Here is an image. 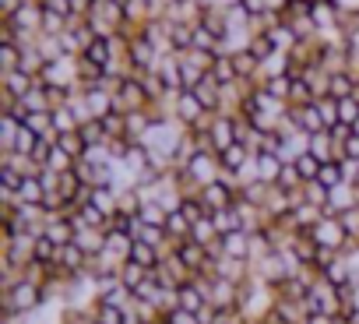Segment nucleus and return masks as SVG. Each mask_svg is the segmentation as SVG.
I'll return each instance as SVG.
<instances>
[{
  "label": "nucleus",
  "mask_w": 359,
  "mask_h": 324,
  "mask_svg": "<svg viewBox=\"0 0 359 324\" xmlns=\"http://www.w3.org/2000/svg\"><path fill=\"white\" fill-rule=\"evenodd\" d=\"M116 198H120V191H113V187H95L88 205H95L102 215H109V219H113V215H116Z\"/></svg>",
  "instance_id": "obj_29"
},
{
  "label": "nucleus",
  "mask_w": 359,
  "mask_h": 324,
  "mask_svg": "<svg viewBox=\"0 0 359 324\" xmlns=\"http://www.w3.org/2000/svg\"><path fill=\"white\" fill-rule=\"evenodd\" d=\"M137 219H141L144 226H165V222H169V208L158 205V201H144L141 212H137Z\"/></svg>",
  "instance_id": "obj_31"
},
{
  "label": "nucleus",
  "mask_w": 359,
  "mask_h": 324,
  "mask_svg": "<svg viewBox=\"0 0 359 324\" xmlns=\"http://www.w3.org/2000/svg\"><path fill=\"white\" fill-rule=\"evenodd\" d=\"M310 240H313L317 247H327V250H338V254H341V247L348 243V233H345V226H341L338 215H324V219L310 229Z\"/></svg>",
  "instance_id": "obj_3"
},
{
  "label": "nucleus",
  "mask_w": 359,
  "mask_h": 324,
  "mask_svg": "<svg viewBox=\"0 0 359 324\" xmlns=\"http://www.w3.org/2000/svg\"><path fill=\"white\" fill-rule=\"evenodd\" d=\"M320 219H324V212L303 201V205H296V208L285 215V222H278V226H285L289 233H310V229H313Z\"/></svg>",
  "instance_id": "obj_8"
},
{
  "label": "nucleus",
  "mask_w": 359,
  "mask_h": 324,
  "mask_svg": "<svg viewBox=\"0 0 359 324\" xmlns=\"http://www.w3.org/2000/svg\"><path fill=\"white\" fill-rule=\"evenodd\" d=\"M180 212H184V215H187L191 222H198V219H205V215H208L198 194H194V198H184V201H180Z\"/></svg>",
  "instance_id": "obj_46"
},
{
  "label": "nucleus",
  "mask_w": 359,
  "mask_h": 324,
  "mask_svg": "<svg viewBox=\"0 0 359 324\" xmlns=\"http://www.w3.org/2000/svg\"><path fill=\"white\" fill-rule=\"evenodd\" d=\"M57 264L74 278V275H81V271H88V264H92V257L78 247V243H67V247H60V257H57Z\"/></svg>",
  "instance_id": "obj_13"
},
{
  "label": "nucleus",
  "mask_w": 359,
  "mask_h": 324,
  "mask_svg": "<svg viewBox=\"0 0 359 324\" xmlns=\"http://www.w3.org/2000/svg\"><path fill=\"white\" fill-rule=\"evenodd\" d=\"M254 158V151L243 144V141H236V144H229L222 155H219V162H222V173H243V166H247V162Z\"/></svg>",
  "instance_id": "obj_15"
},
{
  "label": "nucleus",
  "mask_w": 359,
  "mask_h": 324,
  "mask_svg": "<svg viewBox=\"0 0 359 324\" xmlns=\"http://www.w3.org/2000/svg\"><path fill=\"white\" fill-rule=\"evenodd\" d=\"M184 173H187L198 187H205V184H215V180L222 177V162H219L215 151H201V155L191 158V166H187Z\"/></svg>",
  "instance_id": "obj_5"
},
{
  "label": "nucleus",
  "mask_w": 359,
  "mask_h": 324,
  "mask_svg": "<svg viewBox=\"0 0 359 324\" xmlns=\"http://www.w3.org/2000/svg\"><path fill=\"white\" fill-rule=\"evenodd\" d=\"M95 324H127V310H116V306H99L95 303Z\"/></svg>",
  "instance_id": "obj_42"
},
{
  "label": "nucleus",
  "mask_w": 359,
  "mask_h": 324,
  "mask_svg": "<svg viewBox=\"0 0 359 324\" xmlns=\"http://www.w3.org/2000/svg\"><path fill=\"white\" fill-rule=\"evenodd\" d=\"M261 88H264L271 99H278V102H289L292 78H289V74H275V78H264V81H261Z\"/></svg>",
  "instance_id": "obj_30"
},
{
  "label": "nucleus",
  "mask_w": 359,
  "mask_h": 324,
  "mask_svg": "<svg viewBox=\"0 0 359 324\" xmlns=\"http://www.w3.org/2000/svg\"><path fill=\"white\" fill-rule=\"evenodd\" d=\"M102 127H106L109 141H116V137H127V113H120V109L106 113V116H102Z\"/></svg>",
  "instance_id": "obj_38"
},
{
  "label": "nucleus",
  "mask_w": 359,
  "mask_h": 324,
  "mask_svg": "<svg viewBox=\"0 0 359 324\" xmlns=\"http://www.w3.org/2000/svg\"><path fill=\"white\" fill-rule=\"evenodd\" d=\"M303 324H338V317H331V313H310Z\"/></svg>",
  "instance_id": "obj_49"
},
{
  "label": "nucleus",
  "mask_w": 359,
  "mask_h": 324,
  "mask_svg": "<svg viewBox=\"0 0 359 324\" xmlns=\"http://www.w3.org/2000/svg\"><path fill=\"white\" fill-rule=\"evenodd\" d=\"M191 229H194V222L184 215V212H169V222H165V233H169V240L172 243H180V240H191Z\"/></svg>",
  "instance_id": "obj_25"
},
{
  "label": "nucleus",
  "mask_w": 359,
  "mask_h": 324,
  "mask_svg": "<svg viewBox=\"0 0 359 324\" xmlns=\"http://www.w3.org/2000/svg\"><path fill=\"white\" fill-rule=\"evenodd\" d=\"M162 250L158 247H151V243H141V240H134V247H130V261L134 264H141V268H148V271H155L158 264H162Z\"/></svg>",
  "instance_id": "obj_20"
},
{
  "label": "nucleus",
  "mask_w": 359,
  "mask_h": 324,
  "mask_svg": "<svg viewBox=\"0 0 359 324\" xmlns=\"http://www.w3.org/2000/svg\"><path fill=\"white\" fill-rule=\"evenodd\" d=\"M18 130H22V123L15 120V116H0V151H11L15 148V137H18Z\"/></svg>",
  "instance_id": "obj_34"
},
{
  "label": "nucleus",
  "mask_w": 359,
  "mask_h": 324,
  "mask_svg": "<svg viewBox=\"0 0 359 324\" xmlns=\"http://www.w3.org/2000/svg\"><path fill=\"white\" fill-rule=\"evenodd\" d=\"M338 120L348 123V127L359 120V99H355V95H352V99H338Z\"/></svg>",
  "instance_id": "obj_44"
},
{
  "label": "nucleus",
  "mask_w": 359,
  "mask_h": 324,
  "mask_svg": "<svg viewBox=\"0 0 359 324\" xmlns=\"http://www.w3.org/2000/svg\"><path fill=\"white\" fill-rule=\"evenodd\" d=\"M25 127H32L39 137H53V109H43V113H29Z\"/></svg>",
  "instance_id": "obj_37"
},
{
  "label": "nucleus",
  "mask_w": 359,
  "mask_h": 324,
  "mask_svg": "<svg viewBox=\"0 0 359 324\" xmlns=\"http://www.w3.org/2000/svg\"><path fill=\"white\" fill-rule=\"evenodd\" d=\"M341 158H352V162H359V134H352V137L341 144Z\"/></svg>",
  "instance_id": "obj_48"
},
{
  "label": "nucleus",
  "mask_w": 359,
  "mask_h": 324,
  "mask_svg": "<svg viewBox=\"0 0 359 324\" xmlns=\"http://www.w3.org/2000/svg\"><path fill=\"white\" fill-rule=\"evenodd\" d=\"M303 201H306V205H313V208H320V212H327L331 191H327V187H320L317 180H310V184H303Z\"/></svg>",
  "instance_id": "obj_32"
},
{
  "label": "nucleus",
  "mask_w": 359,
  "mask_h": 324,
  "mask_svg": "<svg viewBox=\"0 0 359 324\" xmlns=\"http://www.w3.org/2000/svg\"><path fill=\"white\" fill-rule=\"evenodd\" d=\"M36 144H39V134H36L32 127H25V123H22V130H18V137H15V148H11V151H18V155H32V151H36Z\"/></svg>",
  "instance_id": "obj_41"
},
{
  "label": "nucleus",
  "mask_w": 359,
  "mask_h": 324,
  "mask_svg": "<svg viewBox=\"0 0 359 324\" xmlns=\"http://www.w3.org/2000/svg\"><path fill=\"white\" fill-rule=\"evenodd\" d=\"M317 109H320V116H324V127L331 130V127H338L341 120H338V99H317Z\"/></svg>",
  "instance_id": "obj_43"
},
{
  "label": "nucleus",
  "mask_w": 359,
  "mask_h": 324,
  "mask_svg": "<svg viewBox=\"0 0 359 324\" xmlns=\"http://www.w3.org/2000/svg\"><path fill=\"white\" fill-rule=\"evenodd\" d=\"M352 208H359V191L352 184H341V187L331 191V201H327V212L324 215H345Z\"/></svg>",
  "instance_id": "obj_14"
},
{
  "label": "nucleus",
  "mask_w": 359,
  "mask_h": 324,
  "mask_svg": "<svg viewBox=\"0 0 359 324\" xmlns=\"http://www.w3.org/2000/svg\"><path fill=\"white\" fill-rule=\"evenodd\" d=\"M57 257H60V247L50 240V236H36V250H32V261H39V264H57Z\"/></svg>",
  "instance_id": "obj_33"
},
{
  "label": "nucleus",
  "mask_w": 359,
  "mask_h": 324,
  "mask_svg": "<svg viewBox=\"0 0 359 324\" xmlns=\"http://www.w3.org/2000/svg\"><path fill=\"white\" fill-rule=\"evenodd\" d=\"M22 180H25V177H22L15 166H0V191H15V194H18Z\"/></svg>",
  "instance_id": "obj_45"
},
{
  "label": "nucleus",
  "mask_w": 359,
  "mask_h": 324,
  "mask_svg": "<svg viewBox=\"0 0 359 324\" xmlns=\"http://www.w3.org/2000/svg\"><path fill=\"white\" fill-rule=\"evenodd\" d=\"M191 240L194 243H201V247H215L222 236H219V229H215V219L212 215H205V219H198L194 222V229H191Z\"/></svg>",
  "instance_id": "obj_24"
},
{
  "label": "nucleus",
  "mask_w": 359,
  "mask_h": 324,
  "mask_svg": "<svg viewBox=\"0 0 359 324\" xmlns=\"http://www.w3.org/2000/svg\"><path fill=\"white\" fill-rule=\"evenodd\" d=\"M320 166H324V162L317 158V155H299L296 158V170H299V177H303V184H310V180H317V173H320Z\"/></svg>",
  "instance_id": "obj_39"
},
{
  "label": "nucleus",
  "mask_w": 359,
  "mask_h": 324,
  "mask_svg": "<svg viewBox=\"0 0 359 324\" xmlns=\"http://www.w3.org/2000/svg\"><path fill=\"white\" fill-rule=\"evenodd\" d=\"M236 324H247V320H243V317H240V320H236Z\"/></svg>",
  "instance_id": "obj_50"
},
{
  "label": "nucleus",
  "mask_w": 359,
  "mask_h": 324,
  "mask_svg": "<svg viewBox=\"0 0 359 324\" xmlns=\"http://www.w3.org/2000/svg\"><path fill=\"white\" fill-rule=\"evenodd\" d=\"M176 296H180V310H191V313H201L205 306H212V303H208V292H205L194 278H191L187 285H180Z\"/></svg>",
  "instance_id": "obj_16"
},
{
  "label": "nucleus",
  "mask_w": 359,
  "mask_h": 324,
  "mask_svg": "<svg viewBox=\"0 0 359 324\" xmlns=\"http://www.w3.org/2000/svg\"><path fill=\"white\" fill-rule=\"evenodd\" d=\"M208 303H212L215 310H240V285L215 275L212 285H208Z\"/></svg>",
  "instance_id": "obj_6"
},
{
  "label": "nucleus",
  "mask_w": 359,
  "mask_h": 324,
  "mask_svg": "<svg viewBox=\"0 0 359 324\" xmlns=\"http://www.w3.org/2000/svg\"><path fill=\"white\" fill-rule=\"evenodd\" d=\"M208 141H212V151L222 155L229 144L240 141V134H236V120H233L229 113H215L212 123H208Z\"/></svg>",
  "instance_id": "obj_4"
},
{
  "label": "nucleus",
  "mask_w": 359,
  "mask_h": 324,
  "mask_svg": "<svg viewBox=\"0 0 359 324\" xmlns=\"http://www.w3.org/2000/svg\"><path fill=\"white\" fill-rule=\"evenodd\" d=\"M81 141H85V148H102V144H109V134H106V127H102V120H88V123H81Z\"/></svg>",
  "instance_id": "obj_26"
},
{
  "label": "nucleus",
  "mask_w": 359,
  "mask_h": 324,
  "mask_svg": "<svg viewBox=\"0 0 359 324\" xmlns=\"http://www.w3.org/2000/svg\"><path fill=\"white\" fill-rule=\"evenodd\" d=\"M289 116H292V123H296V130H303V134H320V130H327L324 127V116H320V109H317V102H310V106H289Z\"/></svg>",
  "instance_id": "obj_10"
},
{
  "label": "nucleus",
  "mask_w": 359,
  "mask_h": 324,
  "mask_svg": "<svg viewBox=\"0 0 359 324\" xmlns=\"http://www.w3.org/2000/svg\"><path fill=\"white\" fill-rule=\"evenodd\" d=\"M254 170H257V184H268V187H275V184L282 180L285 162H282L275 151H257V155H254Z\"/></svg>",
  "instance_id": "obj_9"
},
{
  "label": "nucleus",
  "mask_w": 359,
  "mask_h": 324,
  "mask_svg": "<svg viewBox=\"0 0 359 324\" xmlns=\"http://www.w3.org/2000/svg\"><path fill=\"white\" fill-rule=\"evenodd\" d=\"M53 141H57V148H64V151H67L71 158H85V151H88L78 130H71V134H57Z\"/></svg>",
  "instance_id": "obj_35"
},
{
  "label": "nucleus",
  "mask_w": 359,
  "mask_h": 324,
  "mask_svg": "<svg viewBox=\"0 0 359 324\" xmlns=\"http://www.w3.org/2000/svg\"><path fill=\"white\" fill-rule=\"evenodd\" d=\"M74 243L88 254V257H99L106 250V233L102 229H78L74 233Z\"/></svg>",
  "instance_id": "obj_21"
},
{
  "label": "nucleus",
  "mask_w": 359,
  "mask_h": 324,
  "mask_svg": "<svg viewBox=\"0 0 359 324\" xmlns=\"http://www.w3.org/2000/svg\"><path fill=\"white\" fill-rule=\"evenodd\" d=\"M148 268H141V264H134V261H127V264H120V282L130 289V292H137L144 282H148Z\"/></svg>",
  "instance_id": "obj_27"
},
{
  "label": "nucleus",
  "mask_w": 359,
  "mask_h": 324,
  "mask_svg": "<svg viewBox=\"0 0 359 324\" xmlns=\"http://www.w3.org/2000/svg\"><path fill=\"white\" fill-rule=\"evenodd\" d=\"M320 278H324L327 285H334V289H348V285L355 282V264L345 261V257H338V261H331L327 268H320Z\"/></svg>",
  "instance_id": "obj_12"
},
{
  "label": "nucleus",
  "mask_w": 359,
  "mask_h": 324,
  "mask_svg": "<svg viewBox=\"0 0 359 324\" xmlns=\"http://www.w3.org/2000/svg\"><path fill=\"white\" fill-rule=\"evenodd\" d=\"M247 50H250V53H254V57H257V60H261V67H264V64H268V60H271V57H275V53H278V50H275V46H271V39H268V36H264V32H261V36H254V39H250V46H247Z\"/></svg>",
  "instance_id": "obj_40"
},
{
  "label": "nucleus",
  "mask_w": 359,
  "mask_h": 324,
  "mask_svg": "<svg viewBox=\"0 0 359 324\" xmlns=\"http://www.w3.org/2000/svg\"><path fill=\"white\" fill-rule=\"evenodd\" d=\"M212 219H215L219 236H229V233H243V229H247V222H243V215H240V208H236V205H229L226 212H215Z\"/></svg>",
  "instance_id": "obj_19"
},
{
  "label": "nucleus",
  "mask_w": 359,
  "mask_h": 324,
  "mask_svg": "<svg viewBox=\"0 0 359 324\" xmlns=\"http://www.w3.org/2000/svg\"><path fill=\"white\" fill-rule=\"evenodd\" d=\"M43 303H46V289H43L39 282L25 278V275H22L15 285L0 289V317H11V313L29 317V313H36Z\"/></svg>",
  "instance_id": "obj_1"
},
{
  "label": "nucleus",
  "mask_w": 359,
  "mask_h": 324,
  "mask_svg": "<svg viewBox=\"0 0 359 324\" xmlns=\"http://www.w3.org/2000/svg\"><path fill=\"white\" fill-rule=\"evenodd\" d=\"M39 85V78L36 74H25V71H11V74H4V95H11V99H25L32 88Z\"/></svg>",
  "instance_id": "obj_17"
},
{
  "label": "nucleus",
  "mask_w": 359,
  "mask_h": 324,
  "mask_svg": "<svg viewBox=\"0 0 359 324\" xmlns=\"http://www.w3.org/2000/svg\"><path fill=\"white\" fill-rule=\"evenodd\" d=\"M296 257L289 254V250H271V254H264V257H257L254 261V275L261 278V282H268L271 289H278L285 278H292L296 275Z\"/></svg>",
  "instance_id": "obj_2"
},
{
  "label": "nucleus",
  "mask_w": 359,
  "mask_h": 324,
  "mask_svg": "<svg viewBox=\"0 0 359 324\" xmlns=\"http://www.w3.org/2000/svg\"><path fill=\"white\" fill-rule=\"evenodd\" d=\"M18 201H22V205H36V208H43V201H46V187H43V180H39V177H25L22 187H18Z\"/></svg>",
  "instance_id": "obj_22"
},
{
  "label": "nucleus",
  "mask_w": 359,
  "mask_h": 324,
  "mask_svg": "<svg viewBox=\"0 0 359 324\" xmlns=\"http://www.w3.org/2000/svg\"><path fill=\"white\" fill-rule=\"evenodd\" d=\"M212 78L226 88V85H236L240 78H236V67H233V57H219L215 60V67H212Z\"/></svg>",
  "instance_id": "obj_36"
},
{
  "label": "nucleus",
  "mask_w": 359,
  "mask_h": 324,
  "mask_svg": "<svg viewBox=\"0 0 359 324\" xmlns=\"http://www.w3.org/2000/svg\"><path fill=\"white\" fill-rule=\"evenodd\" d=\"M317 184H320V187H327V191H334V187L348 184V180H345V170H341V162H324L320 173H317Z\"/></svg>",
  "instance_id": "obj_28"
},
{
  "label": "nucleus",
  "mask_w": 359,
  "mask_h": 324,
  "mask_svg": "<svg viewBox=\"0 0 359 324\" xmlns=\"http://www.w3.org/2000/svg\"><path fill=\"white\" fill-rule=\"evenodd\" d=\"M198 198H201V205H205V212L208 215H215V212H226L229 205H236V194L222 184V180H215V184H205L201 191H198Z\"/></svg>",
  "instance_id": "obj_7"
},
{
  "label": "nucleus",
  "mask_w": 359,
  "mask_h": 324,
  "mask_svg": "<svg viewBox=\"0 0 359 324\" xmlns=\"http://www.w3.org/2000/svg\"><path fill=\"white\" fill-rule=\"evenodd\" d=\"M165 317H169V324H201V317L191 313V310H172V313H165Z\"/></svg>",
  "instance_id": "obj_47"
},
{
  "label": "nucleus",
  "mask_w": 359,
  "mask_h": 324,
  "mask_svg": "<svg viewBox=\"0 0 359 324\" xmlns=\"http://www.w3.org/2000/svg\"><path fill=\"white\" fill-rule=\"evenodd\" d=\"M222 254L233 261H254V233H229L222 236Z\"/></svg>",
  "instance_id": "obj_11"
},
{
  "label": "nucleus",
  "mask_w": 359,
  "mask_h": 324,
  "mask_svg": "<svg viewBox=\"0 0 359 324\" xmlns=\"http://www.w3.org/2000/svg\"><path fill=\"white\" fill-rule=\"evenodd\" d=\"M310 282L306 278H299V275H292V278H285L282 285H278V296L282 299H292V303H306L310 299Z\"/></svg>",
  "instance_id": "obj_23"
},
{
  "label": "nucleus",
  "mask_w": 359,
  "mask_h": 324,
  "mask_svg": "<svg viewBox=\"0 0 359 324\" xmlns=\"http://www.w3.org/2000/svg\"><path fill=\"white\" fill-rule=\"evenodd\" d=\"M355 88H359V78L352 71H334L331 74V85H327V95L331 99H352Z\"/></svg>",
  "instance_id": "obj_18"
}]
</instances>
